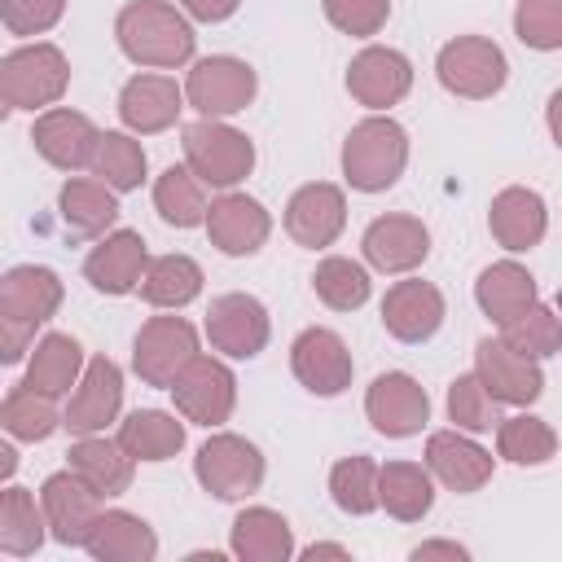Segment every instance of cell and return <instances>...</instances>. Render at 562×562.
Masks as SVG:
<instances>
[{
	"label": "cell",
	"mask_w": 562,
	"mask_h": 562,
	"mask_svg": "<svg viewBox=\"0 0 562 562\" xmlns=\"http://www.w3.org/2000/svg\"><path fill=\"white\" fill-rule=\"evenodd\" d=\"M435 75L452 97L465 101H487L505 88L509 79V61L501 53V44H492L487 35H457L439 48L435 57Z\"/></svg>",
	"instance_id": "5"
},
{
	"label": "cell",
	"mask_w": 562,
	"mask_h": 562,
	"mask_svg": "<svg viewBox=\"0 0 562 562\" xmlns=\"http://www.w3.org/2000/svg\"><path fill=\"white\" fill-rule=\"evenodd\" d=\"M501 338L509 347H518L522 356H536V360L558 356L562 351V316H558V307L531 303L527 312H518L514 321L501 325Z\"/></svg>",
	"instance_id": "43"
},
{
	"label": "cell",
	"mask_w": 562,
	"mask_h": 562,
	"mask_svg": "<svg viewBox=\"0 0 562 562\" xmlns=\"http://www.w3.org/2000/svg\"><path fill=\"white\" fill-rule=\"evenodd\" d=\"M241 0H180V9L193 18V22H224L237 13Z\"/></svg>",
	"instance_id": "48"
},
{
	"label": "cell",
	"mask_w": 562,
	"mask_h": 562,
	"mask_svg": "<svg viewBox=\"0 0 562 562\" xmlns=\"http://www.w3.org/2000/svg\"><path fill=\"white\" fill-rule=\"evenodd\" d=\"M228 549L241 562H285V558H294V531H290L285 514H277L268 505H250L233 518Z\"/></svg>",
	"instance_id": "29"
},
{
	"label": "cell",
	"mask_w": 562,
	"mask_h": 562,
	"mask_svg": "<svg viewBox=\"0 0 562 562\" xmlns=\"http://www.w3.org/2000/svg\"><path fill=\"white\" fill-rule=\"evenodd\" d=\"M66 0H0V22L9 35H44L61 22Z\"/></svg>",
	"instance_id": "47"
},
{
	"label": "cell",
	"mask_w": 562,
	"mask_h": 562,
	"mask_svg": "<svg viewBox=\"0 0 562 562\" xmlns=\"http://www.w3.org/2000/svg\"><path fill=\"white\" fill-rule=\"evenodd\" d=\"M154 211L162 215V224L171 228H198L206 224V184L193 176V167H167L158 180H154Z\"/></svg>",
	"instance_id": "35"
},
{
	"label": "cell",
	"mask_w": 562,
	"mask_h": 562,
	"mask_svg": "<svg viewBox=\"0 0 562 562\" xmlns=\"http://www.w3.org/2000/svg\"><path fill=\"white\" fill-rule=\"evenodd\" d=\"M408 167V132L386 119L373 114L364 123H356L342 140V176L351 189L360 193H382L391 189Z\"/></svg>",
	"instance_id": "2"
},
{
	"label": "cell",
	"mask_w": 562,
	"mask_h": 562,
	"mask_svg": "<svg viewBox=\"0 0 562 562\" xmlns=\"http://www.w3.org/2000/svg\"><path fill=\"white\" fill-rule=\"evenodd\" d=\"M193 474L215 501H246L263 483V452L250 439L220 430L198 448Z\"/></svg>",
	"instance_id": "6"
},
{
	"label": "cell",
	"mask_w": 562,
	"mask_h": 562,
	"mask_svg": "<svg viewBox=\"0 0 562 562\" xmlns=\"http://www.w3.org/2000/svg\"><path fill=\"white\" fill-rule=\"evenodd\" d=\"M312 290H316V299H321L325 307H334V312H356V307L369 303V290H373V285H369V272H364L356 259L329 255V259L316 263Z\"/></svg>",
	"instance_id": "40"
},
{
	"label": "cell",
	"mask_w": 562,
	"mask_h": 562,
	"mask_svg": "<svg viewBox=\"0 0 562 562\" xmlns=\"http://www.w3.org/2000/svg\"><path fill=\"white\" fill-rule=\"evenodd\" d=\"M202 294V268L189 255H158L149 259L145 277H140V299L149 307H189Z\"/></svg>",
	"instance_id": "36"
},
{
	"label": "cell",
	"mask_w": 562,
	"mask_h": 562,
	"mask_svg": "<svg viewBox=\"0 0 562 562\" xmlns=\"http://www.w3.org/2000/svg\"><path fill=\"white\" fill-rule=\"evenodd\" d=\"M448 417L457 422V430H470V435H483L501 422L496 400H492V391L483 386L479 373H461V378L448 382Z\"/></svg>",
	"instance_id": "44"
},
{
	"label": "cell",
	"mask_w": 562,
	"mask_h": 562,
	"mask_svg": "<svg viewBox=\"0 0 562 562\" xmlns=\"http://www.w3.org/2000/svg\"><path fill=\"white\" fill-rule=\"evenodd\" d=\"M167 391L176 400V413L184 422H193V426H206V430L224 426L233 417V404H237L233 369L224 360H215V356H202V351L180 369V378Z\"/></svg>",
	"instance_id": "7"
},
{
	"label": "cell",
	"mask_w": 562,
	"mask_h": 562,
	"mask_svg": "<svg viewBox=\"0 0 562 562\" xmlns=\"http://www.w3.org/2000/svg\"><path fill=\"white\" fill-rule=\"evenodd\" d=\"M70 470L101 496H123L132 487V474H136V457L119 443V439H105V435H79L70 443Z\"/></svg>",
	"instance_id": "27"
},
{
	"label": "cell",
	"mask_w": 562,
	"mask_h": 562,
	"mask_svg": "<svg viewBox=\"0 0 562 562\" xmlns=\"http://www.w3.org/2000/svg\"><path fill=\"white\" fill-rule=\"evenodd\" d=\"M123 408V369L110 356H92L79 386L70 391V404L61 413V426L70 435H101Z\"/></svg>",
	"instance_id": "16"
},
{
	"label": "cell",
	"mask_w": 562,
	"mask_h": 562,
	"mask_svg": "<svg viewBox=\"0 0 562 562\" xmlns=\"http://www.w3.org/2000/svg\"><path fill=\"white\" fill-rule=\"evenodd\" d=\"M329 496L351 518L373 514L378 509V465H373V457L356 452V457L334 461V470H329Z\"/></svg>",
	"instance_id": "42"
},
{
	"label": "cell",
	"mask_w": 562,
	"mask_h": 562,
	"mask_svg": "<svg viewBox=\"0 0 562 562\" xmlns=\"http://www.w3.org/2000/svg\"><path fill=\"white\" fill-rule=\"evenodd\" d=\"M48 536V514L44 505H35V496L26 487H4L0 492V549L9 558H26L44 544Z\"/></svg>",
	"instance_id": "37"
},
{
	"label": "cell",
	"mask_w": 562,
	"mask_h": 562,
	"mask_svg": "<svg viewBox=\"0 0 562 562\" xmlns=\"http://www.w3.org/2000/svg\"><path fill=\"white\" fill-rule=\"evenodd\" d=\"M272 233V215L263 211V202H255L250 193H220L206 211V237L220 255H255Z\"/></svg>",
	"instance_id": "21"
},
{
	"label": "cell",
	"mask_w": 562,
	"mask_h": 562,
	"mask_svg": "<svg viewBox=\"0 0 562 562\" xmlns=\"http://www.w3.org/2000/svg\"><path fill=\"white\" fill-rule=\"evenodd\" d=\"M149 268V250H145V237L136 228H114L105 233L88 259H83V277L97 294H132L140 290V277Z\"/></svg>",
	"instance_id": "20"
},
{
	"label": "cell",
	"mask_w": 562,
	"mask_h": 562,
	"mask_svg": "<svg viewBox=\"0 0 562 562\" xmlns=\"http://www.w3.org/2000/svg\"><path fill=\"white\" fill-rule=\"evenodd\" d=\"M426 470H430L448 492L470 496V492H479V487L492 479L496 461H492L487 448H479V443L465 439L461 430H435V435L426 439Z\"/></svg>",
	"instance_id": "25"
},
{
	"label": "cell",
	"mask_w": 562,
	"mask_h": 562,
	"mask_svg": "<svg viewBox=\"0 0 562 562\" xmlns=\"http://www.w3.org/2000/svg\"><path fill=\"white\" fill-rule=\"evenodd\" d=\"M114 40L127 61L158 66V70L184 66L198 44L189 18L167 0H127L114 18Z\"/></svg>",
	"instance_id": "1"
},
{
	"label": "cell",
	"mask_w": 562,
	"mask_h": 562,
	"mask_svg": "<svg viewBox=\"0 0 562 562\" xmlns=\"http://www.w3.org/2000/svg\"><path fill=\"white\" fill-rule=\"evenodd\" d=\"M413 88V66L400 48H382V44H369L351 57L347 66V92L369 105V110H391L408 97Z\"/></svg>",
	"instance_id": "18"
},
{
	"label": "cell",
	"mask_w": 562,
	"mask_h": 562,
	"mask_svg": "<svg viewBox=\"0 0 562 562\" xmlns=\"http://www.w3.org/2000/svg\"><path fill=\"white\" fill-rule=\"evenodd\" d=\"M184 162L211 189H233L255 171V140L220 119H198L184 127Z\"/></svg>",
	"instance_id": "4"
},
{
	"label": "cell",
	"mask_w": 562,
	"mask_h": 562,
	"mask_svg": "<svg viewBox=\"0 0 562 562\" xmlns=\"http://www.w3.org/2000/svg\"><path fill=\"white\" fill-rule=\"evenodd\" d=\"M206 338L228 360H255L268 347V338H272L268 307L255 294H237V290L220 294L206 307Z\"/></svg>",
	"instance_id": "12"
},
{
	"label": "cell",
	"mask_w": 562,
	"mask_h": 562,
	"mask_svg": "<svg viewBox=\"0 0 562 562\" xmlns=\"http://www.w3.org/2000/svg\"><path fill=\"white\" fill-rule=\"evenodd\" d=\"M70 88V61L57 44H22L0 61V101L9 110H44L57 105Z\"/></svg>",
	"instance_id": "3"
},
{
	"label": "cell",
	"mask_w": 562,
	"mask_h": 562,
	"mask_svg": "<svg viewBox=\"0 0 562 562\" xmlns=\"http://www.w3.org/2000/svg\"><path fill=\"white\" fill-rule=\"evenodd\" d=\"M435 474L417 461H386L378 465V509L395 522H422L435 505Z\"/></svg>",
	"instance_id": "30"
},
{
	"label": "cell",
	"mask_w": 562,
	"mask_h": 562,
	"mask_svg": "<svg viewBox=\"0 0 562 562\" xmlns=\"http://www.w3.org/2000/svg\"><path fill=\"white\" fill-rule=\"evenodd\" d=\"M83 549L97 562H154L158 558V536L132 509H101Z\"/></svg>",
	"instance_id": "28"
},
{
	"label": "cell",
	"mask_w": 562,
	"mask_h": 562,
	"mask_svg": "<svg viewBox=\"0 0 562 562\" xmlns=\"http://www.w3.org/2000/svg\"><path fill=\"white\" fill-rule=\"evenodd\" d=\"M487 228H492V237H496L505 250H514V255L540 246V237H544V228H549L544 198H540L536 189H527V184L501 189V193L492 198V206H487Z\"/></svg>",
	"instance_id": "26"
},
{
	"label": "cell",
	"mask_w": 562,
	"mask_h": 562,
	"mask_svg": "<svg viewBox=\"0 0 562 562\" xmlns=\"http://www.w3.org/2000/svg\"><path fill=\"white\" fill-rule=\"evenodd\" d=\"M31 140H35V154L57 167V171H79V167H92V154H97V123L79 110H66V105H53L35 119L31 127Z\"/></svg>",
	"instance_id": "19"
},
{
	"label": "cell",
	"mask_w": 562,
	"mask_h": 562,
	"mask_svg": "<svg viewBox=\"0 0 562 562\" xmlns=\"http://www.w3.org/2000/svg\"><path fill=\"white\" fill-rule=\"evenodd\" d=\"M57 211H61V224L75 233V237H105L110 224L119 220V193L105 184V180H66L61 193H57Z\"/></svg>",
	"instance_id": "31"
},
{
	"label": "cell",
	"mask_w": 562,
	"mask_h": 562,
	"mask_svg": "<svg viewBox=\"0 0 562 562\" xmlns=\"http://www.w3.org/2000/svg\"><path fill=\"white\" fill-rule=\"evenodd\" d=\"M496 452L514 465H544L558 452V435L544 417L518 413V417L496 422Z\"/></svg>",
	"instance_id": "41"
},
{
	"label": "cell",
	"mask_w": 562,
	"mask_h": 562,
	"mask_svg": "<svg viewBox=\"0 0 562 562\" xmlns=\"http://www.w3.org/2000/svg\"><path fill=\"white\" fill-rule=\"evenodd\" d=\"M303 558H312V562H316V558H347V549H342V544H307Z\"/></svg>",
	"instance_id": "51"
},
{
	"label": "cell",
	"mask_w": 562,
	"mask_h": 562,
	"mask_svg": "<svg viewBox=\"0 0 562 562\" xmlns=\"http://www.w3.org/2000/svg\"><path fill=\"white\" fill-rule=\"evenodd\" d=\"M101 492H92L70 465L48 474L44 487H40V505L48 514V536L57 544H70V549H83L88 536H92V522L101 518Z\"/></svg>",
	"instance_id": "14"
},
{
	"label": "cell",
	"mask_w": 562,
	"mask_h": 562,
	"mask_svg": "<svg viewBox=\"0 0 562 562\" xmlns=\"http://www.w3.org/2000/svg\"><path fill=\"white\" fill-rule=\"evenodd\" d=\"M514 35L536 53L562 48V0H518Z\"/></svg>",
	"instance_id": "45"
},
{
	"label": "cell",
	"mask_w": 562,
	"mask_h": 562,
	"mask_svg": "<svg viewBox=\"0 0 562 562\" xmlns=\"http://www.w3.org/2000/svg\"><path fill=\"white\" fill-rule=\"evenodd\" d=\"M364 417L386 439H408L430 422V395L413 373H378L364 391Z\"/></svg>",
	"instance_id": "11"
},
{
	"label": "cell",
	"mask_w": 562,
	"mask_h": 562,
	"mask_svg": "<svg viewBox=\"0 0 562 562\" xmlns=\"http://www.w3.org/2000/svg\"><path fill=\"white\" fill-rule=\"evenodd\" d=\"M88 171H92L97 180H105L114 193H132V189H140V180H145V149H140V140H132L127 132H101Z\"/></svg>",
	"instance_id": "39"
},
{
	"label": "cell",
	"mask_w": 562,
	"mask_h": 562,
	"mask_svg": "<svg viewBox=\"0 0 562 562\" xmlns=\"http://www.w3.org/2000/svg\"><path fill=\"white\" fill-rule=\"evenodd\" d=\"M544 119H549V136H553V145L562 149V88L549 97V105H544Z\"/></svg>",
	"instance_id": "50"
},
{
	"label": "cell",
	"mask_w": 562,
	"mask_h": 562,
	"mask_svg": "<svg viewBox=\"0 0 562 562\" xmlns=\"http://www.w3.org/2000/svg\"><path fill=\"white\" fill-rule=\"evenodd\" d=\"M290 373L299 378L303 391H312V395H321V400H334V395H342V391L351 386L356 364H351L347 342H342L334 329L307 325V329L290 342Z\"/></svg>",
	"instance_id": "10"
},
{
	"label": "cell",
	"mask_w": 562,
	"mask_h": 562,
	"mask_svg": "<svg viewBox=\"0 0 562 562\" xmlns=\"http://www.w3.org/2000/svg\"><path fill=\"white\" fill-rule=\"evenodd\" d=\"M558 316H562V290H558Z\"/></svg>",
	"instance_id": "53"
},
{
	"label": "cell",
	"mask_w": 562,
	"mask_h": 562,
	"mask_svg": "<svg viewBox=\"0 0 562 562\" xmlns=\"http://www.w3.org/2000/svg\"><path fill=\"white\" fill-rule=\"evenodd\" d=\"M342 228H347V198H342L338 184L312 180V184L290 193V202H285V233L299 246L325 250V246H334L342 237Z\"/></svg>",
	"instance_id": "15"
},
{
	"label": "cell",
	"mask_w": 562,
	"mask_h": 562,
	"mask_svg": "<svg viewBox=\"0 0 562 562\" xmlns=\"http://www.w3.org/2000/svg\"><path fill=\"white\" fill-rule=\"evenodd\" d=\"M360 250L378 272H413L430 255V228L417 215H378L364 228Z\"/></svg>",
	"instance_id": "22"
},
{
	"label": "cell",
	"mask_w": 562,
	"mask_h": 562,
	"mask_svg": "<svg viewBox=\"0 0 562 562\" xmlns=\"http://www.w3.org/2000/svg\"><path fill=\"white\" fill-rule=\"evenodd\" d=\"M61 277L44 263H18L0 277V321L4 325H26L40 329L44 321L57 316L61 307Z\"/></svg>",
	"instance_id": "17"
},
{
	"label": "cell",
	"mask_w": 562,
	"mask_h": 562,
	"mask_svg": "<svg viewBox=\"0 0 562 562\" xmlns=\"http://www.w3.org/2000/svg\"><path fill=\"white\" fill-rule=\"evenodd\" d=\"M53 400H57V395H44V391L18 382V386L4 395V404H0V426H4L13 439H22V443H40V439H48V435L61 426V413H57Z\"/></svg>",
	"instance_id": "38"
},
{
	"label": "cell",
	"mask_w": 562,
	"mask_h": 562,
	"mask_svg": "<svg viewBox=\"0 0 562 562\" xmlns=\"http://www.w3.org/2000/svg\"><path fill=\"white\" fill-rule=\"evenodd\" d=\"M413 558H417V562H426V558H452V562H465V558H470V549H465V544H457V540H426V544H417V549H413Z\"/></svg>",
	"instance_id": "49"
},
{
	"label": "cell",
	"mask_w": 562,
	"mask_h": 562,
	"mask_svg": "<svg viewBox=\"0 0 562 562\" xmlns=\"http://www.w3.org/2000/svg\"><path fill=\"white\" fill-rule=\"evenodd\" d=\"M13 465H18V457H13V448L4 443V448H0V474L9 479V474H13Z\"/></svg>",
	"instance_id": "52"
},
{
	"label": "cell",
	"mask_w": 562,
	"mask_h": 562,
	"mask_svg": "<svg viewBox=\"0 0 562 562\" xmlns=\"http://www.w3.org/2000/svg\"><path fill=\"white\" fill-rule=\"evenodd\" d=\"M119 443L136 461H171L184 448V422L162 408H136L119 422Z\"/></svg>",
	"instance_id": "34"
},
{
	"label": "cell",
	"mask_w": 562,
	"mask_h": 562,
	"mask_svg": "<svg viewBox=\"0 0 562 562\" xmlns=\"http://www.w3.org/2000/svg\"><path fill=\"white\" fill-rule=\"evenodd\" d=\"M83 369H88V360H83L79 338H70V334H44L35 342V356H31L22 382L35 386V391H44V395H66L70 386H79Z\"/></svg>",
	"instance_id": "33"
},
{
	"label": "cell",
	"mask_w": 562,
	"mask_h": 562,
	"mask_svg": "<svg viewBox=\"0 0 562 562\" xmlns=\"http://www.w3.org/2000/svg\"><path fill=\"white\" fill-rule=\"evenodd\" d=\"M474 373L483 378V386L492 391L496 404H536L544 395V373L536 356H522L518 347H509L505 338H479L474 347Z\"/></svg>",
	"instance_id": "13"
},
{
	"label": "cell",
	"mask_w": 562,
	"mask_h": 562,
	"mask_svg": "<svg viewBox=\"0 0 562 562\" xmlns=\"http://www.w3.org/2000/svg\"><path fill=\"white\" fill-rule=\"evenodd\" d=\"M184 101L189 97L171 75H132L119 92V119H123L127 132L154 136V132H167L180 119Z\"/></svg>",
	"instance_id": "23"
},
{
	"label": "cell",
	"mask_w": 562,
	"mask_h": 562,
	"mask_svg": "<svg viewBox=\"0 0 562 562\" xmlns=\"http://www.w3.org/2000/svg\"><path fill=\"white\" fill-rule=\"evenodd\" d=\"M198 356V329L184 316H149L132 342V369L145 386H171Z\"/></svg>",
	"instance_id": "9"
},
{
	"label": "cell",
	"mask_w": 562,
	"mask_h": 562,
	"mask_svg": "<svg viewBox=\"0 0 562 562\" xmlns=\"http://www.w3.org/2000/svg\"><path fill=\"white\" fill-rule=\"evenodd\" d=\"M325 4V18L329 26H338L342 35H378L391 18V0H321Z\"/></svg>",
	"instance_id": "46"
},
{
	"label": "cell",
	"mask_w": 562,
	"mask_h": 562,
	"mask_svg": "<svg viewBox=\"0 0 562 562\" xmlns=\"http://www.w3.org/2000/svg\"><path fill=\"white\" fill-rule=\"evenodd\" d=\"M443 325V294L422 281V277H408V281H395L382 299V329L400 342H426L435 338Z\"/></svg>",
	"instance_id": "24"
},
{
	"label": "cell",
	"mask_w": 562,
	"mask_h": 562,
	"mask_svg": "<svg viewBox=\"0 0 562 562\" xmlns=\"http://www.w3.org/2000/svg\"><path fill=\"white\" fill-rule=\"evenodd\" d=\"M255 92H259L255 66L241 57H228V53L193 61V70L184 79V97L202 119H228V114L246 110L255 101Z\"/></svg>",
	"instance_id": "8"
},
{
	"label": "cell",
	"mask_w": 562,
	"mask_h": 562,
	"mask_svg": "<svg viewBox=\"0 0 562 562\" xmlns=\"http://www.w3.org/2000/svg\"><path fill=\"white\" fill-rule=\"evenodd\" d=\"M474 303L483 307L487 321L505 325V321H514L518 312H527L536 303V277L514 259L487 263L479 272V281H474Z\"/></svg>",
	"instance_id": "32"
}]
</instances>
